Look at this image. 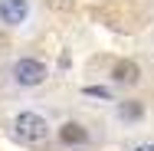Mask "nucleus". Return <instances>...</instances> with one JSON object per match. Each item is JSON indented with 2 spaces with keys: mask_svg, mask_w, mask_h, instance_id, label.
Here are the masks:
<instances>
[{
  "mask_svg": "<svg viewBox=\"0 0 154 151\" xmlns=\"http://www.w3.org/2000/svg\"><path fill=\"white\" fill-rule=\"evenodd\" d=\"M13 135H17V141H23V145H43V141L49 138V121L43 118L39 112L23 109V112H17V118H13Z\"/></svg>",
  "mask_w": 154,
  "mask_h": 151,
  "instance_id": "f257e3e1",
  "label": "nucleus"
},
{
  "mask_svg": "<svg viewBox=\"0 0 154 151\" xmlns=\"http://www.w3.org/2000/svg\"><path fill=\"white\" fill-rule=\"evenodd\" d=\"M10 76H13L17 86L36 89V86H43V82L49 79V66H46L43 59H36V56H20V59L10 66Z\"/></svg>",
  "mask_w": 154,
  "mask_h": 151,
  "instance_id": "f03ea898",
  "label": "nucleus"
},
{
  "mask_svg": "<svg viewBox=\"0 0 154 151\" xmlns=\"http://www.w3.org/2000/svg\"><path fill=\"white\" fill-rule=\"evenodd\" d=\"M56 141H59L62 148H85L92 141V135H89V128L82 121H62L59 128H56Z\"/></svg>",
  "mask_w": 154,
  "mask_h": 151,
  "instance_id": "7ed1b4c3",
  "label": "nucleus"
},
{
  "mask_svg": "<svg viewBox=\"0 0 154 151\" xmlns=\"http://www.w3.org/2000/svg\"><path fill=\"white\" fill-rule=\"evenodd\" d=\"M30 10L33 3L30 0H0V23L3 27H23L26 20H30Z\"/></svg>",
  "mask_w": 154,
  "mask_h": 151,
  "instance_id": "20e7f679",
  "label": "nucleus"
},
{
  "mask_svg": "<svg viewBox=\"0 0 154 151\" xmlns=\"http://www.w3.org/2000/svg\"><path fill=\"white\" fill-rule=\"evenodd\" d=\"M112 79L118 86H134L141 79V69H138V62H131V59H118L112 66Z\"/></svg>",
  "mask_w": 154,
  "mask_h": 151,
  "instance_id": "39448f33",
  "label": "nucleus"
},
{
  "mask_svg": "<svg viewBox=\"0 0 154 151\" xmlns=\"http://www.w3.org/2000/svg\"><path fill=\"white\" fill-rule=\"evenodd\" d=\"M118 118L128 121V125H131V121H141L144 118V102H141V99H122V102H118Z\"/></svg>",
  "mask_w": 154,
  "mask_h": 151,
  "instance_id": "423d86ee",
  "label": "nucleus"
},
{
  "mask_svg": "<svg viewBox=\"0 0 154 151\" xmlns=\"http://www.w3.org/2000/svg\"><path fill=\"white\" fill-rule=\"evenodd\" d=\"M82 95H89V99H105V102H112V89L108 86H85Z\"/></svg>",
  "mask_w": 154,
  "mask_h": 151,
  "instance_id": "0eeeda50",
  "label": "nucleus"
},
{
  "mask_svg": "<svg viewBox=\"0 0 154 151\" xmlns=\"http://www.w3.org/2000/svg\"><path fill=\"white\" fill-rule=\"evenodd\" d=\"M131 151H154V141H141V145H131Z\"/></svg>",
  "mask_w": 154,
  "mask_h": 151,
  "instance_id": "6e6552de",
  "label": "nucleus"
}]
</instances>
